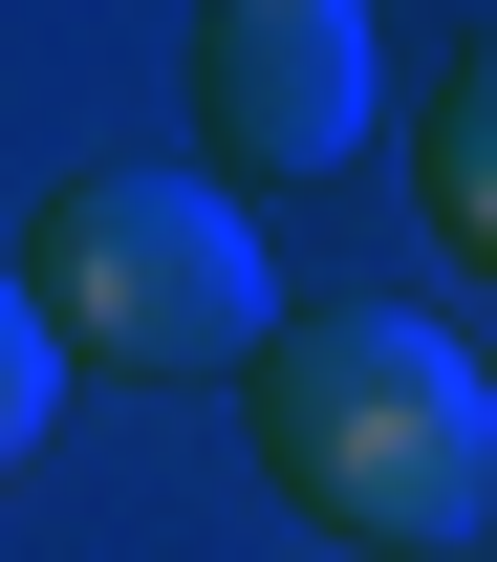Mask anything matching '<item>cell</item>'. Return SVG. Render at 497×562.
<instances>
[{"label": "cell", "mask_w": 497, "mask_h": 562, "mask_svg": "<svg viewBox=\"0 0 497 562\" xmlns=\"http://www.w3.org/2000/svg\"><path fill=\"white\" fill-rule=\"evenodd\" d=\"M238 412H260L282 519H325V541H368V562L497 541V390L454 368V325H411V303H303Z\"/></svg>", "instance_id": "1"}, {"label": "cell", "mask_w": 497, "mask_h": 562, "mask_svg": "<svg viewBox=\"0 0 497 562\" xmlns=\"http://www.w3.org/2000/svg\"><path fill=\"white\" fill-rule=\"evenodd\" d=\"M22 281H44V325H66V368H131V390H260V347H282L303 303L260 281V216L216 195V173H151V151H109V173H66V195L22 216Z\"/></svg>", "instance_id": "2"}, {"label": "cell", "mask_w": 497, "mask_h": 562, "mask_svg": "<svg viewBox=\"0 0 497 562\" xmlns=\"http://www.w3.org/2000/svg\"><path fill=\"white\" fill-rule=\"evenodd\" d=\"M368 109H389L368 0H216L195 22V151H216V195H325L368 151Z\"/></svg>", "instance_id": "3"}, {"label": "cell", "mask_w": 497, "mask_h": 562, "mask_svg": "<svg viewBox=\"0 0 497 562\" xmlns=\"http://www.w3.org/2000/svg\"><path fill=\"white\" fill-rule=\"evenodd\" d=\"M411 195H432V238H454V260L497 281V44L454 87H432V131H411Z\"/></svg>", "instance_id": "4"}, {"label": "cell", "mask_w": 497, "mask_h": 562, "mask_svg": "<svg viewBox=\"0 0 497 562\" xmlns=\"http://www.w3.org/2000/svg\"><path fill=\"white\" fill-rule=\"evenodd\" d=\"M44 432H66V325H44V281L0 260V476H22Z\"/></svg>", "instance_id": "5"}]
</instances>
